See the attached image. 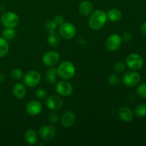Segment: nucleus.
<instances>
[{
  "label": "nucleus",
  "mask_w": 146,
  "mask_h": 146,
  "mask_svg": "<svg viewBox=\"0 0 146 146\" xmlns=\"http://www.w3.org/2000/svg\"><path fill=\"white\" fill-rule=\"evenodd\" d=\"M135 115L138 118H143L146 115V104H142L137 106L135 108Z\"/></svg>",
  "instance_id": "24"
},
{
  "label": "nucleus",
  "mask_w": 146,
  "mask_h": 146,
  "mask_svg": "<svg viewBox=\"0 0 146 146\" xmlns=\"http://www.w3.org/2000/svg\"><path fill=\"white\" fill-rule=\"evenodd\" d=\"M76 34V28L70 22H64L58 27V34L64 39H71Z\"/></svg>",
  "instance_id": "5"
},
{
  "label": "nucleus",
  "mask_w": 146,
  "mask_h": 146,
  "mask_svg": "<svg viewBox=\"0 0 146 146\" xmlns=\"http://www.w3.org/2000/svg\"><path fill=\"white\" fill-rule=\"evenodd\" d=\"M141 76L139 73L136 71H128L123 75L122 78V82L125 86L132 88L135 86L140 83Z\"/></svg>",
  "instance_id": "7"
},
{
  "label": "nucleus",
  "mask_w": 146,
  "mask_h": 146,
  "mask_svg": "<svg viewBox=\"0 0 146 146\" xmlns=\"http://www.w3.org/2000/svg\"><path fill=\"white\" fill-rule=\"evenodd\" d=\"M1 22L5 28H16L19 24V17L13 11H7L1 15Z\"/></svg>",
  "instance_id": "3"
},
{
  "label": "nucleus",
  "mask_w": 146,
  "mask_h": 146,
  "mask_svg": "<svg viewBox=\"0 0 146 146\" xmlns=\"http://www.w3.org/2000/svg\"><path fill=\"white\" fill-rule=\"evenodd\" d=\"M42 104L38 101H31L26 106V111L31 115H37L42 112Z\"/></svg>",
  "instance_id": "13"
},
{
  "label": "nucleus",
  "mask_w": 146,
  "mask_h": 146,
  "mask_svg": "<svg viewBox=\"0 0 146 146\" xmlns=\"http://www.w3.org/2000/svg\"><path fill=\"white\" fill-rule=\"evenodd\" d=\"M38 135L44 141H51L55 136L56 129L51 125H43L38 131Z\"/></svg>",
  "instance_id": "11"
},
{
  "label": "nucleus",
  "mask_w": 146,
  "mask_h": 146,
  "mask_svg": "<svg viewBox=\"0 0 146 146\" xmlns=\"http://www.w3.org/2000/svg\"><path fill=\"white\" fill-rule=\"evenodd\" d=\"M56 91L57 94L62 97H68L72 94L74 88L72 85L67 80L59 81L56 86Z\"/></svg>",
  "instance_id": "9"
},
{
  "label": "nucleus",
  "mask_w": 146,
  "mask_h": 146,
  "mask_svg": "<svg viewBox=\"0 0 146 146\" xmlns=\"http://www.w3.org/2000/svg\"><path fill=\"white\" fill-rule=\"evenodd\" d=\"M93 8H94V7H93L92 3L91 1L85 0V1H81V4H79L78 11L81 15L86 17V16L90 15L92 13Z\"/></svg>",
  "instance_id": "16"
},
{
  "label": "nucleus",
  "mask_w": 146,
  "mask_h": 146,
  "mask_svg": "<svg viewBox=\"0 0 146 146\" xmlns=\"http://www.w3.org/2000/svg\"><path fill=\"white\" fill-rule=\"evenodd\" d=\"M9 45L8 41L4 37H0V58L4 57L9 52Z\"/></svg>",
  "instance_id": "22"
},
{
  "label": "nucleus",
  "mask_w": 146,
  "mask_h": 146,
  "mask_svg": "<svg viewBox=\"0 0 146 146\" xmlns=\"http://www.w3.org/2000/svg\"><path fill=\"white\" fill-rule=\"evenodd\" d=\"M44 27H45V29L47 30V31H48V33H51L56 31L58 25L56 24V22L54 20H48V21L46 22Z\"/></svg>",
  "instance_id": "25"
},
{
  "label": "nucleus",
  "mask_w": 146,
  "mask_h": 146,
  "mask_svg": "<svg viewBox=\"0 0 146 146\" xmlns=\"http://www.w3.org/2000/svg\"><path fill=\"white\" fill-rule=\"evenodd\" d=\"M16 31L13 28H5L2 31V35L4 38L8 40H12L16 36Z\"/></svg>",
  "instance_id": "23"
},
{
  "label": "nucleus",
  "mask_w": 146,
  "mask_h": 146,
  "mask_svg": "<svg viewBox=\"0 0 146 146\" xmlns=\"http://www.w3.org/2000/svg\"><path fill=\"white\" fill-rule=\"evenodd\" d=\"M107 14L101 9H96L91 13L88 19V26L93 30H99L106 24Z\"/></svg>",
  "instance_id": "1"
},
{
  "label": "nucleus",
  "mask_w": 146,
  "mask_h": 146,
  "mask_svg": "<svg viewBox=\"0 0 146 146\" xmlns=\"http://www.w3.org/2000/svg\"><path fill=\"white\" fill-rule=\"evenodd\" d=\"M24 139L29 145H34L38 141V134L34 129H28L24 133Z\"/></svg>",
  "instance_id": "18"
},
{
  "label": "nucleus",
  "mask_w": 146,
  "mask_h": 146,
  "mask_svg": "<svg viewBox=\"0 0 146 146\" xmlns=\"http://www.w3.org/2000/svg\"><path fill=\"white\" fill-rule=\"evenodd\" d=\"M118 116L121 121L124 122L129 123L134 118V115L131 109L128 107H122L118 111Z\"/></svg>",
  "instance_id": "15"
},
{
  "label": "nucleus",
  "mask_w": 146,
  "mask_h": 146,
  "mask_svg": "<svg viewBox=\"0 0 146 146\" xmlns=\"http://www.w3.org/2000/svg\"><path fill=\"white\" fill-rule=\"evenodd\" d=\"M126 66L133 71L141 69L144 64V61L143 57L138 54H131L127 56L125 60Z\"/></svg>",
  "instance_id": "6"
},
{
  "label": "nucleus",
  "mask_w": 146,
  "mask_h": 146,
  "mask_svg": "<svg viewBox=\"0 0 146 146\" xmlns=\"http://www.w3.org/2000/svg\"><path fill=\"white\" fill-rule=\"evenodd\" d=\"M60 60V55L55 51L46 52L42 57V61L46 66L52 67L56 65Z\"/></svg>",
  "instance_id": "10"
},
{
  "label": "nucleus",
  "mask_w": 146,
  "mask_h": 146,
  "mask_svg": "<svg viewBox=\"0 0 146 146\" xmlns=\"http://www.w3.org/2000/svg\"><path fill=\"white\" fill-rule=\"evenodd\" d=\"M76 121L75 114L71 111H66L63 114L61 118V124L64 128H69L72 126Z\"/></svg>",
  "instance_id": "14"
},
{
  "label": "nucleus",
  "mask_w": 146,
  "mask_h": 146,
  "mask_svg": "<svg viewBox=\"0 0 146 146\" xmlns=\"http://www.w3.org/2000/svg\"><path fill=\"white\" fill-rule=\"evenodd\" d=\"M58 76L64 80H69L74 76L76 74V67L72 62L64 61L60 64L57 68Z\"/></svg>",
  "instance_id": "2"
},
{
  "label": "nucleus",
  "mask_w": 146,
  "mask_h": 146,
  "mask_svg": "<svg viewBox=\"0 0 146 146\" xmlns=\"http://www.w3.org/2000/svg\"><path fill=\"white\" fill-rule=\"evenodd\" d=\"M113 68L115 71H116V72L122 73L125 71L126 67H125V64H124V63L119 61V62H117L116 64L114 65Z\"/></svg>",
  "instance_id": "31"
},
{
  "label": "nucleus",
  "mask_w": 146,
  "mask_h": 146,
  "mask_svg": "<svg viewBox=\"0 0 146 146\" xmlns=\"http://www.w3.org/2000/svg\"><path fill=\"white\" fill-rule=\"evenodd\" d=\"M58 118H59V116H58V113L55 111H53L48 115V121L50 124H55L58 121Z\"/></svg>",
  "instance_id": "29"
},
{
  "label": "nucleus",
  "mask_w": 146,
  "mask_h": 146,
  "mask_svg": "<svg viewBox=\"0 0 146 146\" xmlns=\"http://www.w3.org/2000/svg\"><path fill=\"white\" fill-rule=\"evenodd\" d=\"M108 82L112 86H117L121 82V77L116 74H112L108 78Z\"/></svg>",
  "instance_id": "27"
},
{
  "label": "nucleus",
  "mask_w": 146,
  "mask_h": 146,
  "mask_svg": "<svg viewBox=\"0 0 146 146\" xmlns=\"http://www.w3.org/2000/svg\"><path fill=\"white\" fill-rule=\"evenodd\" d=\"M41 80V76L38 71L36 70H31L26 73L23 76V82L27 86L36 87L39 84Z\"/></svg>",
  "instance_id": "4"
},
{
  "label": "nucleus",
  "mask_w": 146,
  "mask_h": 146,
  "mask_svg": "<svg viewBox=\"0 0 146 146\" xmlns=\"http://www.w3.org/2000/svg\"><path fill=\"white\" fill-rule=\"evenodd\" d=\"M136 93L141 98H146V84H142L137 88Z\"/></svg>",
  "instance_id": "28"
},
{
  "label": "nucleus",
  "mask_w": 146,
  "mask_h": 146,
  "mask_svg": "<svg viewBox=\"0 0 146 146\" xmlns=\"http://www.w3.org/2000/svg\"><path fill=\"white\" fill-rule=\"evenodd\" d=\"M131 37H132V36L129 32H125L123 35L122 39H123L125 41H129L131 40Z\"/></svg>",
  "instance_id": "33"
},
{
  "label": "nucleus",
  "mask_w": 146,
  "mask_h": 146,
  "mask_svg": "<svg viewBox=\"0 0 146 146\" xmlns=\"http://www.w3.org/2000/svg\"><path fill=\"white\" fill-rule=\"evenodd\" d=\"M58 76L57 68H51L46 71V81L49 84H54L57 80V76Z\"/></svg>",
  "instance_id": "21"
},
{
  "label": "nucleus",
  "mask_w": 146,
  "mask_h": 146,
  "mask_svg": "<svg viewBox=\"0 0 146 146\" xmlns=\"http://www.w3.org/2000/svg\"><path fill=\"white\" fill-rule=\"evenodd\" d=\"M54 21H55L57 25L59 26L64 22V19L61 15H57L54 17Z\"/></svg>",
  "instance_id": "32"
},
{
  "label": "nucleus",
  "mask_w": 146,
  "mask_h": 146,
  "mask_svg": "<svg viewBox=\"0 0 146 146\" xmlns=\"http://www.w3.org/2000/svg\"><path fill=\"white\" fill-rule=\"evenodd\" d=\"M141 32L143 34L146 36V21L142 24V27H141Z\"/></svg>",
  "instance_id": "34"
},
{
  "label": "nucleus",
  "mask_w": 146,
  "mask_h": 146,
  "mask_svg": "<svg viewBox=\"0 0 146 146\" xmlns=\"http://www.w3.org/2000/svg\"><path fill=\"white\" fill-rule=\"evenodd\" d=\"M11 76L13 79L16 80V81H19L21 78H23L24 74H23V71L19 68H14L11 71Z\"/></svg>",
  "instance_id": "26"
},
{
  "label": "nucleus",
  "mask_w": 146,
  "mask_h": 146,
  "mask_svg": "<svg viewBox=\"0 0 146 146\" xmlns=\"http://www.w3.org/2000/svg\"><path fill=\"white\" fill-rule=\"evenodd\" d=\"M48 45L52 47H57L61 42V37L60 35L55 31L48 33V38H47Z\"/></svg>",
  "instance_id": "20"
},
{
  "label": "nucleus",
  "mask_w": 146,
  "mask_h": 146,
  "mask_svg": "<svg viewBox=\"0 0 146 146\" xmlns=\"http://www.w3.org/2000/svg\"><path fill=\"white\" fill-rule=\"evenodd\" d=\"M47 96V91H46L44 88H40L36 90V97L38 99L43 100L44 98H46V97Z\"/></svg>",
  "instance_id": "30"
},
{
  "label": "nucleus",
  "mask_w": 146,
  "mask_h": 146,
  "mask_svg": "<svg viewBox=\"0 0 146 146\" xmlns=\"http://www.w3.org/2000/svg\"><path fill=\"white\" fill-rule=\"evenodd\" d=\"M122 37L117 34H113L107 38L106 41V48L110 51L118 50L122 44Z\"/></svg>",
  "instance_id": "8"
},
{
  "label": "nucleus",
  "mask_w": 146,
  "mask_h": 146,
  "mask_svg": "<svg viewBox=\"0 0 146 146\" xmlns=\"http://www.w3.org/2000/svg\"><path fill=\"white\" fill-rule=\"evenodd\" d=\"M4 78H5V76H4V74H0V82H1V81H4Z\"/></svg>",
  "instance_id": "35"
},
{
  "label": "nucleus",
  "mask_w": 146,
  "mask_h": 146,
  "mask_svg": "<svg viewBox=\"0 0 146 146\" xmlns=\"http://www.w3.org/2000/svg\"><path fill=\"white\" fill-rule=\"evenodd\" d=\"M107 18L113 22L119 21L122 19V12L118 9H111L107 13Z\"/></svg>",
  "instance_id": "19"
},
{
  "label": "nucleus",
  "mask_w": 146,
  "mask_h": 146,
  "mask_svg": "<svg viewBox=\"0 0 146 146\" xmlns=\"http://www.w3.org/2000/svg\"><path fill=\"white\" fill-rule=\"evenodd\" d=\"M46 105L48 109L52 111H57L63 106V101L59 96L56 95H51L47 98Z\"/></svg>",
  "instance_id": "12"
},
{
  "label": "nucleus",
  "mask_w": 146,
  "mask_h": 146,
  "mask_svg": "<svg viewBox=\"0 0 146 146\" xmlns=\"http://www.w3.org/2000/svg\"><path fill=\"white\" fill-rule=\"evenodd\" d=\"M13 95L18 99H21L27 94V89L24 84L21 83H17L14 86L12 89Z\"/></svg>",
  "instance_id": "17"
}]
</instances>
